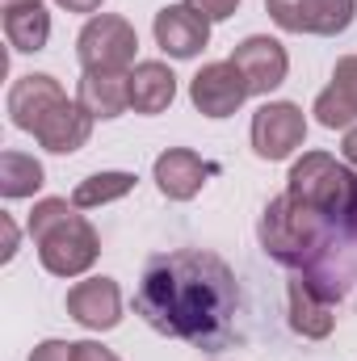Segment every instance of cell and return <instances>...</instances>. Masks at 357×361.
I'll list each match as a JSON object with an SVG mask.
<instances>
[{"label": "cell", "mask_w": 357, "mask_h": 361, "mask_svg": "<svg viewBox=\"0 0 357 361\" xmlns=\"http://www.w3.org/2000/svg\"><path fill=\"white\" fill-rule=\"evenodd\" d=\"M92 135V114L80 105V101H63V105H55L51 114H47V122L34 130V139L47 147V152H55V156H72V152H80L85 143H89Z\"/></svg>", "instance_id": "cell-15"}, {"label": "cell", "mask_w": 357, "mask_h": 361, "mask_svg": "<svg viewBox=\"0 0 357 361\" xmlns=\"http://www.w3.org/2000/svg\"><path fill=\"white\" fill-rule=\"evenodd\" d=\"M135 47H139V34L118 13L89 17L80 38H76V55H80L85 72H118V76H126V68L135 63Z\"/></svg>", "instance_id": "cell-4"}, {"label": "cell", "mask_w": 357, "mask_h": 361, "mask_svg": "<svg viewBox=\"0 0 357 361\" xmlns=\"http://www.w3.org/2000/svg\"><path fill=\"white\" fill-rule=\"evenodd\" d=\"M135 189V173H92L72 189V206L76 210H97V206H109L118 197H126Z\"/></svg>", "instance_id": "cell-20"}, {"label": "cell", "mask_w": 357, "mask_h": 361, "mask_svg": "<svg viewBox=\"0 0 357 361\" xmlns=\"http://www.w3.org/2000/svg\"><path fill=\"white\" fill-rule=\"evenodd\" d=\"M240 307L244 298L231 265L202 248L152 257L135 290V311L147 328L202 353H223L240 336Z\"/></svg>", "instance_id": "cell-1"}, {"label": "cell", "mask_w": 357, "mask_h": 361, "mask_svg": "<svg viewBox=\"0 0 357 361\" xmlns=\"http://www.w3.org/2000/svg\"><path fill=\"white\" fill-rule=\"evenodd\" d=\"M303 139H307V118L294 101H269L253 114V152L269 164L294 156Z\"/></svg>", "instance_id": "cell-6"}, {"label": "cell", "mask_w": 357, "mask_h": 361, "mask_svg": "<svg viewBox=\"0 0 357 361\" xmlns=\"http://www.w3.org/2000/svg\"><path fill=\"white\" fill-rule=\"evenodd\" d=\"M72 361H122V357H118V353H109V349H105V345H97V341H76Z\"/></svg>", "instance_id": "cell-23"}, {"label": "cell", "mask_w": 357, "mask_h": 361, "mask_svg": "<svg viewBox=\"0 0 357 361\" xmlns=\"http://www.w3.org/2000/svg\"><path fill=\"white\" fill-rule=\"evenodd\" d=\"M4 38L13 51L34 55L47 47L51 38V13L42 4H21V8H4Z\"/></svg>", "instance_id": "cell-18"}, {"label": "cell", "mask_w": 357, "mask_h": 361, "mask_svg": "<svg viewBox=\"0 0 357 361\" xmlns=\"http://www.w3.org/2000/svg\"><path fill=\"white\" fill-rule=\"evenodd\" d=\"M269 17L286 34H320L337 38L353 25L357 0H265Z\"/></svg>", "instance_id": "cell-5"}, {"label": "cell", "mask_w": 357, "mask_h": 361, "mask_svg": "<svg viewBox=\"0 0 357 361\" xmlns=\"http://www.w3.org/2000/svg\"><path fill=\"white\" fill-rule=\"evenodd\" d=\"M126 89H131V109L135 114H164L177 97V76H173L169 63L143 59L126 72Z\"/></svg>", "instance_id": "cell-16"}, {"label": "cell", "mask_w": 357, "mask_h": 361, "mask_svg": "<svg viewBox=\"0 0 357 361\" xmlns=\"http://www.w3.org/2000/svg\"><path fill=\"white\" fill-rule=\"evenodd\" d=\"M72 349L76 345H68V341H42V345H34L30 361H72Z\"/></svg>", "instance_id": "cell-22"}, {"label": "cell", "mask_w": 357, "mask_h": 361, "mask_svg": "<svg viewBox=\"0 0 357 361\" xmlns=\"http://www.w3.org/2000/svg\"><path fill=\"white\" fill-rule=\"evenodd\" d=\"M286 193L328 219L357 223V169L341 164L328 152H303V160L290 164Z\"/></svg>", "instance_id": "cell-3"}, {"label": "cell", "mask_w": 357, "mask_h": 361, "mask_svg": "<svg viewBox=\"0 0 357 361\" xmlns=\"http://www.w3.org/2000/svg\"><path fill=\"white\" fill-rule=\"evenodd\" d=\"M68 97L59 89V80L55 76H47V72H30V76H17L13 80V89H8V118H13V126L17 130H38L42 122H47V114L55 109V105H63Z\"/></svg>", "instance_id": "cell-10"}, {"label": "cell", "mask_w": 357, "mask_h": 361, "mask_svg": "<svg viewBox=\"0 0 357 361\" xmlns=\"http://www.w3.org/2000/svg\"><path fill=\"white\" fill-rule=\"evenodd\" d=\"M0 231H4V261H13V252H17V227H13V219L8 214H0Z\"/></svg>", "instance_id": "cell-24"}, {"label": "cell", "mask_w": 357, "mask_h": 361, "mask_svg": "<svg viewBox=\"0 0 357 361\" xmlns=\"http://www.w3.org/2000/svg\"><path fill=\"white\" fill-rule=\"evenodd\" d=\"M25 231H30V240L38 248L42 269L55 273V277H80L101 257V240H97L92 223L68 197H42L30 210Z\"/></svg>", "instance_id": "cell-2"}, {"label": "cell", "mask_w": 357, "mask_h": 361, "mask_svg": "<svg viewBox=\"0 0 357 361\" xmlns=\"http://www.w3.org/2000/svg\"><path fill=\"white\" fill-rule=\"evenodd\" d=\"M42 180H47V173H42V164L34 156H25V152H4L0 156V193L8 202L34 197L42 189Z\"/></svg>", "instance_id": "cell-19"}, {"label": "cell", "mask_w": 357, "mask_h": 361, "mask_svg": "<svg viewBox=\"0 0 357 361\" xmlns=\"http://www.w3.org/2000/svg\"><path fill=\"white\" fill-rule=\"evenodd\" d=\"M286 302H290V328L307 341H324L337 328V302H328L303 273H290L286 281Z\"/></svg>", "instance_id": "cell-13"}, {"label": "cell", "mask_w": 357, "mask_h": 361, "mask_svg": "<svg viewBox=\"0 0 357 361\" xmlns=\"http://www.w3.org/2000/svg\"><path fill=\"white\" fill-rule=\"evenodd\" d=\"M59 8H68V13H92L97 17V8L105 4V0H55Z\"/></svg>", "instance_id": "cell-25"}, {"label": "cell", "mask_w": 357, "mask_h": 361, "mask_svg": "<svg viewBox=\"0 0 357 361\" xmlns=\"http://www.w3.org/2000/svg\"><path fill=\"white\" fill-rule=\"evenodd\" d=\"M21 4H42V0H0V8H21Z\"/></svg>", "instance_id": "cell-27"}, {"label": "cell", "mask_w": 357, "mask_h": 361, "mask_svg": "<svg viewBox=\"0 0 357 361\" xmlns=\"http://www.w3.org/2000/svg\"><path fill=\"white\" fill-rule=\"evenodd\" d=\"M341 152H345V164H349V169H357V126H349V130H345Z\"/></svg>", "instance_id": "cell-26"}, {"label": "cell", "mask_w": 357, "mask_h": 361, "mask_svg": "<svg viewBox=\"0 0 357 361\" xmlns=\"http://www.w3.org/2000/svg\"><path fill=\"white\" fill-rule=\"evenodd\" d=\"M315 122L328 130H349L357 122V55L337 59L332 68V85L315 97Z\"/></svg>", "instance_id": "cell-14"}, {"label": "cell", "mask_w": 357, "mask_h": 361, "mask_svg": "<svg viewBox=\"0 0 357 361\" xmlns=\"http://www.w3.org/2000/svg\"><path fill=\"white\" fill-rule=\"evenodd\" d=\"M193 13H202L206 21H227V17H236V8H240V0H185Z\"/></svg>", "instance_id": "cell-21"}, {"label": "cell", "mask_w": 357, "mask_h": 361, "mask_svg": "<svg viewBox=\"0 0 357 361\" xmlns=\"http://www.w3.org/2000/svg\"><path fill=\"white\" fill-rule=\"evenodd\" d=\"M248 80L244 72L227 59V63H206L193 80H189V101L198 114L206 118H231L244 101H248Z\"/></svg>", "instance_id": "cell-7"}, {"label": "cell", "mask_w": 357, "mask_h": 361, "mask_svg": "<svg viewBox=\"0 0 357 361\" xmlns=\"http://www.w3.org/2000/svg\"><path fill=\"white\" fill-rule=\"evenodd\" d=\"M76 101L92 118H118V114L131 109L126 76H118V72H85L80 85H76Z\"/></svg>", "instance_id": "cell-17"}, {"label": "cell", "mask_w": 357, "mask_h": 361, "mask_svg": "<svg viewBox=\"0 0 357 361\" xmlns=\"http://www.w3.org/2000/svg\"><path fill=\"white\" fill-rule=\"evenodd\" d=\"M68 315L89 328V332H109L122 319V290L114 277H85L68 290Z\"/></svg>", "instance_id": "cell-9"}, {"label": "cell", "mask_w": 357, "mask_h": 361, "mask_svg": "<svg viewBox=\"0 0 357 361\" xmlns=\"http://www.w3.org/2000/svg\"><path fill=\"white\" fill-rule=\"evenodd\" d=\"M231 63L244 72V80H248V92H253V97H269V92L286 80V72H290V55H286V47H282L277 38H269V34H253V38H244V42L231 51Z\"/></svg>", "instance_id": "cell-8"}, {"label": "cell", "mask_w": 357, "mask_h": 361, "mask_svg": "<svg viewBox=\"0 0 357 361\" xmlns=\"http://www.w3.org/2000/svg\"><path fill=\"white\" fill-rule=\"evenodd\" d=\"M152 30H156L160 51L173 55V59H193V55L206 51V42H210V21H206L202 13H193L189 4H169V8H160Z\"/></svg>", "instance_id": "cell-12"}, {"label": "cell", "mask_w": 357, "mask_h": 361, "mask_svg": "<svg viewBox=\"0 0 357 361\" xmlns=\"http://www.w3.org/2000/svg\"><path fill=\"white\" fill-rule=\"evenodd\" d=\"M152 173H156V185H160V193L169 202H189V197L202 193L206 177L219 173V164L214 160H202L189 147H169L164 156H156V169Z\"/></svg>", "instance_id": "cell-11"}]
</instances>
